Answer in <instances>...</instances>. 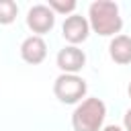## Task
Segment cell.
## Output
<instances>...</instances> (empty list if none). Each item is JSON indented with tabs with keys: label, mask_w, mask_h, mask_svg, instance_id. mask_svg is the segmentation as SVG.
I'll use <instances>...</instances> for the list:
<instances>
[{
	"label": "cell",
	"mask_w": 131,
	"mask_h": 131,
	"mask_svg": "<svg viewBox=\"0 0 131 131\" xmlns=\"http://www.w3.org/2000/svg\"><path fill=\"white\" fill-rule=\"evenodd\" d=\"M88 23L90 31L100 37H117L123 29V18L119 12V4L113 0H96L88 6Z\"/></svg>",
	"instance_id": "6da1fadb"
},
{
	"label": "cell",
	"mask_w": 131,
	"mask_h": 131,
	"mask_svg": "<svg viewBox=\"0 0 131 131\" xmlns=\"http://www.w3.org/2000/svg\"><path fill=\"white\" fill-rule=\"evenodd\" d=\"M106 117V104L98 96L84 98L76 104L72 113V127L74 131H102V123Z\"/></svg>",
	"instance_id": "7a4b0ae2"
},
{
	"label": "cell",
	"mask_w": 131,
	"mask_h": 131,
	"mask_svg": "<svg viewBox=\"0 0 131 131\" xmlns=\"http://www.w3.org/2000/svg\"><path fill=\"white\" fill-rule=\"evenodd\" d=\"M88 84L78 74H59L53 82V94L63 104H80L86 96Z\"/></svg>",
	"instance_id": "3957f363"
},
{
	"label": "cell",
	"mask_w": 131,
	"mask_h": 131,
	"mask_svg": "<svg viewBox=\"0 0 131 131\" xmlns=\"http://www.w3.org/2000/svg\"><path fill=\"white\" fill-rule=\"evenodd\" d=\"M27 27L37 37H41L55 27V12L47 4H35L27 12Z\"/></svg>",
	"instance_id": "277c9868"
},
{
	"label": "cell",
	"mask_w": 131,
	"mask_h": 131,
	"mask_svg": "<svg viewBox=\"0 0 131 131\" xmlns=\"http://www.w3.org/2000/svg\"><path fill=\"white\" fill-rule=\"evenodd\" d=\"M88 35H90V23H88L86 16L76 14V12L70 14V16H66V20L61 25V37L70 45L78 47L80 43H84L88 39Z\"/></svg>",
	"instance_id": "5b68a950"
},
{
	"label": "cell",
	"mask_w": 131,
	"mask_h": 131,
	"mask_svg": "<svg viewBox=\"0 0 131 131\" xmlns=\"http://www.w3.org/2000/svg\"><path fill=\"white\" fill-rule=\"evenodd\" d=\"M55 63L61 70V74H78L86 66V53L76 45H66L57 51Z\"/></svg>",
	"instance_id": "8992f818"
},
{
	"label": "cell",
	"mask_w": 131,
	"mask_h": 131,
	"mask_svg": "<svg viewBox=\"0 0 131 131\" xmlns=\"http://www.w3.org/2000/svg\"><path fill=\"white\" fill-rule=\"evenodd\" d=\"M20 57H23V61H27L31 66H37V63L45 61V57H47V43H45V39L37 37V35L27 37L20 43Z\"/></svg>",
	"instance_id": "52a82bcc"
},
{
	"label": "cell",
	"mask_w": 131,
	"mask_h": 131,
	"mask_svg": "<svg viewBox=\"0 0 131 131\" xmlns=\"http://www.w3.org/2000/svg\"><path fill=\"white\" fill-rule=\"evenodd\" d=\"M108 55L115 63L127 66L131 63V37L129 35H117L108 43Z\"/></svg>",
	"instance_id": "ba28073f"
},
{
	"label": "cell",
	"mask_w": 131,
	"mask_h": 131,
	"mask_svg": "<svg viewBox=\"0 0 131 131\" xmlns=\"http://www.w3.org/2000/svg\"><path fill=\"white\" fill-rule=\"evenodd\" d=\"M18 6L14 0H0V25H12L16 20Z\"/></svg>",
	"instance_id": "9c48e42d"
},
{
	"label": "cell",
	"mask_w": 131,
	"mask_h": 131,
	"mask_svg": "<svg viewBox=\"0 0 131 131\" xmlns=\"http://www.w3.org/2000/svg\"><path fill=\"white\" fill-rule=\"evenodd\" d=\"M55 14H74V10H76V2L74 0H49V4H47Z\"/></svg>",
	"instance_id": "30bf717a"
},
{
	"label": "cell",
	"mask_w": 131,
	"mask_h": 131,
	"mask_svg": "<svg viewBox=\"0 0 131 131\" xmlns=\"http://www.w3.org/2000/svg\"><path fill=\"white\" fill-rule=\"evenodd\" d=\"M123 129L125 131H131V106L125 111V115H123Z\"/></svg>",
	"instance_id": "8fae6325"
},
{
	"label": "cell",
	"mask_w": 131,
	"mask_h": 131,
	"mask_svg": "<svg viewBox=\"0 0 131 131\" xmlns=\"http://www.w3.org/2000/svg\"><path fill=\"white\" fill-rule=\"evenodd\" d=\"M102 131H125V129L119 125H106V127H102Z\"/></svg>",
	"instance_id": "7c38bea8"
},
{
	"label": "cell",
	"mask_w": 131,
	"mask_h": 131,
	"mask_svg": "<svg viewBox=\"0 0 131 131\" xmlns=\"http://www.w3.org/2000/svg\"><path fill=\"white\" fill-rule=\"evenodd\" d=\"M127 94H129V98H131V82H129V86H127Z\"/></svg>",
	"instance_id": "4fadbf2b"
}]
</instances>
